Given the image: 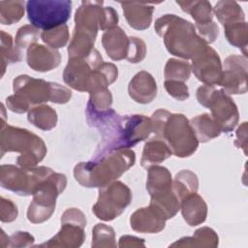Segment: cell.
<instances>
[{
    "label": "cell",
    "instance_id": "obj_5",
    "mask_svg": "<svg viewBox=\"0 0 248 248\" xmlns=\"http://www.w3.org/2000/svg\"><path fill=\"white\" fill-rule=\"evenodd\" d=\"M154 28L163 38L168 51L184 59H192L207 46L206 42L197 34L194 24L175 15L159 17L155 21Z\"/></svg>",
    "mask_w": 248,
    "mask_h": 248
},
{
    "label": "cell",
    "instance_id": "obj_21",
    "mask_svg": "<svg viewBox=\"0 0 248 248\" xmlns=\"http://www.w3.org/2000/svg\"><path fill=\"white\" fill-rule=\"evenodd\" d=\"M123 14L128 24L137 30L147 29L152 21L154 7L146 3L121 2Z\"/></svg>",
    "mask_w": 248,
    "mask_h": 248
},
{
    "label": "cell",
    "instance_id": "obj_1",
    "mask_svg": "<svg viewBox=\"0 0 248 248\" xmlns=\"http://www.w3.org/2000/svg\"><path fill=\"white\" fill-rule=\"evenodd\" d=\"M90 126L102 134L103 141L95 158L118 149H126L144 140L152 132L151 120L145 115H119L112 108L96 112L86 109Z\"/></svg>",
    "mask_w": 248,
    "mask_h": 248
},
{
    "label": "cell",
    "instance_id": "obj_28",
    "mask_svg": "<svg viewBox=\"0 0 248 248\" xmlns=\"http://www.w3.org/2000/svg\"><path fill=\"white\" fill-rule=\"evenodd\" d=\"M27 118L31 124L44 131L53 129L57 123L56 111L47 105L34 107L29 110Z\"/></svg>",
    "mask_w": 248,
    "mask_h": 248
},
{
    "label": "cell",
    "instance_id": "obj_4",
    "mask_svg": "<svg viewBox=\"0 0 248 248\" xmlns=\"http://www.w3.org/2000/svg\"><path fill=\"white\" fill-rule=\"evenodd\" d=\"M150 120L155 139L166 142L173 155L184 158L195 153L199 141L186 116L162 108L153 112Z\"/></svg>",
    "mask_w": 248,
    "mask_h": 248
},
{
    "label": "cell",
    "instance_id": "obj_10",
    "mask_svg": "<svg viewBox=\"0 0 248 248\" xmlns=\"http://www.w3.org/2000/svg\"><path fill=\"white\" fill-rule=\"evenodd\" d=\"M53 170L46 167L17 168L13 165H2L0 170L1 186L20 196L33 195L40 183Z\"/></svg>",
    "mask_w": 248,
    "mask_h": 248
},
{
    "label": "cell",
    "instance_id": "obj_29",
    "mask_svg": "<svg viewBox=\"0 0 248 248\" xmlns=\"http://www.w3.org/2000/svg\"><path fill=\"white\" fill-rule=\"evenodd\" d=\"M199 181L197 175L188 170H183L176 173L172 182V191L181 201L190 194L197 193Z\"/></svg>",
    "mask_w": 248,
    "mask_h": 248
},
{
    "label": "cell",
    "instance_id": "obj_8",
    "mask_svg": "<svg viewBox=\"0 0 248 248\" xmlns=\"http://www.w3.org/2000/svg\"><path fill=\"white\" fill-rule=\"evenodd\" d=\"M67 185L64 174L52 172L44 179L33 193V201L27 210V219L34 224L46 221L55 209L56 198L62 193Z\"/></svg>",
    "mask_w": 248,
    "mask_h": 248
},
{
    "label": "cell",
    "instance_id": "obj_25",
    "mask_svg": "<svg viewBox=\"0 0 248 248\" xmlns=\"http://www.w3.org/2000/svg\"><path fill=\"white\" fill-rule=\"evenodd\" d=\"M189 122L199 142H206L221 134V129L209 113L197 115Z\"/></svg>",
    "mask_w": 248,
    "mask_h": 248
},
{
    "label": "cell",
    "instance_id": "obj_38",
    "mask_svg": "<svg viewBox=\"0 0 248 248\" xmlns=\"http://www.w3.org/2000/svg\"><path fill=\"white\" fill-rule=\"evenodd\" d=\"M146 54V46L144 42L137 37H130V46L126 59L131 63L141 62Z\"/></svg>",
    "mask_w": 248,
    "mask_h": 248
},
{
    "label": "cell",
    "instance_id": "obj_35",
    "mask_svg": "<svg viewBox=\"0 0 248 248\" xmlns=\"http://www.w3.org/2000/svg\"><path fill=\"white\" fill-rule=\"evenodd\" d=\"M112 104V96L110 91L106 88L90 93V98L87 103L86 109L102 112L110 108Z\"/></svg>",
    "mask_w": 248,
    "mask_h": 248
},
{
    "label": "cell",
    "instance_id": "obj_40",
    "mask_svg": "<svg viewBox=\"0 0 248 248\" xmlns=\"http://www.w3.org/2000/svg\"><path fill=\"white\" fill-rule=\"evenodd\" d=\"M17 216V207L10 200L1 198V221L12 222Z\"/></svg>",
    "mask_w": 248,
    "mask_h": 248
},
{
    "label": "cell",
    "instance_id": "obj_15",
    "mask_svg": "<svg viewBox=\"0 0 248 248\" xmlns=\"http://www.w3.org/2000/svg\"><path fill=\"white\" fill-rule=\"evenodd\" d=\"M247 59L241 55H230L225 59L219 85L228 94H244L247 91Z\"/></svg>",
    "mask_w": 248,
    "mask_h": 248
},
{
    "label": "cell",
    "instance_id": "obj_19",
    "mask_svg": "<svg viewBox=\"0 0 248 248\" xmlns=\"http://www.w3.org/2000/svg\"><path fill=\"white\" fill-rule=\"evenodd\" d=\"M102 44L107 54L115 61L126 59L128 55L130 37L118 26L107 30L102 36Z\"/></svg>",
    "mask_w": 248,
    "mask_h": 248
},
{
    "label": "cell",
    "instance_id": "obj_9",
    "mask_svg": "<svg viewBox=\"0 0 248 248\" xmlns=\"http://www.w3.org/2000/svg\"><path fill=\"white\" fill-rule=\"evenodd\" d=\"M27 17L38 29L50 30L66 24L72 12L69 0H29L26 2Z\"/></svg>",
    "mask_w": 248,
    "mask_h": 248
},
{
    "label": "cell",
    "instance_id": "obj_27",
    "mask_svg": "<svg viewBox=\"0 0 248 248\" xmlns=\"http://www.w3.org/2000/svg\"><path fill=\"white\" fill-rule=\"evenodd\" d=\"M214 13L223 26L234 22L245 21L244 12L235 1L222 0L217 2L214 8Z\"/></svg>",
    "mask_w": 248,
    "mask_h": 248
},
{
    "label": "cell",
    "instance_id": "obj_34",
    "mask_svg": "<svg viewBox=\"0 0 248 248\" xmlns=\"http://www.w3.org/2000/svg\"><path fill=\"white\" fill-rule=\"evenodd\" d=\"M41 39L51 48H59L66 46L69 40V28L67 24L58 26L41 33Z\"/></svg>",
    "mask_w": 248,
    "mask_h": 248
},
{
    "label": "cell",
    "instance_id": "obj_41",
    "mask_svg": "<svg viewBox=\"0 0 248 248\" xmlns=\"http://www.w3.org/2000/svg\"><path fill=\"white\" fill-rule=\"evenodd\" d=\"M246 131H247V123L243 122L242 125L236 131V140L234 141V144L238 148H243L245 154H246Z\"/></svg>",
    "mask_w": 248,
    "mask_h": 248
},
{
    "label": "cell",
    "instance_id": "obj_12",
    "mask_svg": "<svg viewBox=\"0 0 248 248\" xmlns=\"http://www.w3.org/2000/svg\"><path fill=\"white\" fill-rule=\"evenodd\" d=\"M131 201L132 192L129 187L120 181H113L100 188L99 198L92 211L97 218L111 221L125 210Z\"/></svg>",
    "mask_w": 248,
    "mask_h": 248
},
{
    "label": "cell",
    "instance_id": "obj_31",
    "mask_svg": "<svg viewBox=\"0 0 248 248\" xmlns=\"http://www.w3.org/2000/svg\"><path fill=\"white\" fill-rule=\"evenodd\" d=\"M24 1H1L0 21L2 24L10 25L17 22L24 15Z\"/></svg>",
    "mask_w": 248,
    "mask_h": 248
},
{
    "label": "cell",
    "instance_id": "obj_30",
    "mask_svg": "<svg viewBox=\"0 0 248 248\" xmlns=\"http://www.w3.org/2000/svg\"><path fill=\"white\" fill-rule=\"evenodd\" d=\"M225 35L228 42L235 47L242 49L244 56L246 57L247 53V23L246 21L234 22L224 26Z\"/></svg>",
    "mask_w": 248,
    "mask_h": 248
},
{
    "label": "cell",
    "instance_id": "obj_13",
    "mask_svg": "<svg viewBox=\"0 0 248 248\" xmlns=\"http://www.w3.org/2000/svg\"><path fill=\"white\" fill-rule=\"evenodd\" d=\"M104 63L96 48L81 58L69 59L63 73V79L67 85L78 91H87L95 71Z\"/></svg>",
    "mask_w": 248,
    "mask_h": 248
},
{
    "label": "cell",
    "instance_id": "obj_11",
    "mask_svg": "<svg viewBox=\"0 0 248 248\" xmlns=\"http://www.w3.org/2000/svg\"><path fill=\"white\" fill-rule=\"evenodd\" d=\"M103 1H82L75 15L76 28L97 36L98 30H108L118 22L117 12L110 6L103 7Z\"/></svg>",
    "mask_w": 248,
    "mask_h": 248
},
{
    "label": "cell",
    "instance_id": "obj_17",
    "mask_svg": "<svg viewBox=\"0 0 248 248\" xmlns=\"http://www.w3.org/2000/svg\"><path fill=\"white\" fill-rule=\"evenodd\" d=\"M28 66L38 72H48L59 66L61 61L60 52L43 45H32L27 50Z\"/></svg>",
    "mask_w": 248,
    "mask_h": 248
},
{
    "label": "cell",
    "instance_id": "obj_22",
    "mask_svg": "<svg viewBox=\"0 0 248 248\" xmlns=\"http://www.w3.org/2000/svg\"><path fill=\"white\" fill-rule=\"evenodd\" d=\"M180 208L183 219L189 226L200 225L206 219L207 205L197 193L185 197L180 202Z\"/></svg>",
    "mask_w": 248,
    "mask_h": 248
},
{
    "label": "cell",
    "instance_id": "obj_3",
    "mask_svg": "<svg viewBox=\"0 0 248 248\" xmlns=\"http://www.w3.org/2000/svg\"><path fill=\"white\" fill-rule=\"evenodd\" d=\"M135 162L133 150L118 149L92 161L78 163L74 169V176L83 187L102 188L119 178Z\"/></svg>",
    "mask_w": 248,
    "mask_h": 248
},
{
    "label": "cell",
    "instance_id": "obj_24",
    "mask_svg": "<svg viewBox=\"0 0 248 248\" xmlns=\"http://www.w3.org/2000/svg\"><path fill=\"white\" fill-rule=\"evenodd\" d=\"M185 13L191 15L196 22L195 27L203 26L213 22V10L210 2L202 1H176Z\"/></svg>",
    "mask_w": 248,
    "mask_h": 248
},
{
    "label": "cell",
    "instance_id": "obj_2",
    "mask_svg": "<svg viewBox=\"0 0 248 248\" xmlns=\"http://www.w3.org/2000/svg\"><path fill=\"white\" fill-rule=\"evenodd\" d=\"M13 85L15 94L6 99V104L10 110L16 113L26 112L35 106L48 101L55 104H65L72 97L69 88L27 75L16 78Z\"/></svg>",
    "mask_w": 248,
    "mask_h": 248
},
{
    "label": "cell",
    "instance_id": "obj_33",
    "mask_svg": "<svg viewBox=\"0 0 248 248\" xmlns=\"http://www.w3.org/2000/svg\"><path fill=\"white\" fill-rule=\"evenodd\" d=\"M190 74L191 66L186 61L171 58L168 60L165 66V80H176L184 82L189 78Z\"/></svg>",
    "mask_w": 248,
    "mask_h": 248
},
{
    "label": "cell",
    "instance_id": "obj_7",
    "mask_svg": "<svg viewBox=\"0 0 248 248\" xmlns=\"http://www.w3.org/2000/svg\"><path fill=\"white\" fill-rule=\"evenodd\" d=\"M198 102L210 108L211 116L221 132H231L238 123L239 113L232 98L223 90H216L212 85H202L197 89Z\"/></svg>",
    "mask_w": 248,
    "mask_h": 248
},
{
    "label": "cell",
    "instance_id": "obj_37",
    "mask_svg": "<svg viewBox=\"0 0 248 248\" xmlns=\"http://www.w3.org/2000/svg\"><path fill=\"white\" fill-rule=\"evenodd\" d=\"M39 29L33 25H24L17 30L16 36V45L20 48L30 47L39 39Z\"/></svg>",
    "mask_w": 248,
    "mask_h": 248
},
{
    "label": "cell",
    "instance_id": "obj_36",
    "mask_svg": "<svg viewBox=\"0 0 248 248\" xmlns=\"http://www.w3.org/2000/svg\"><path fill=\"white\" fill-rule=\"evenodd\" d=\"M92 246H115L114 231L105 224H97L93 229Z\"/></svg>",
    "mask_w": 248,
    "mask_h": 248
},
{
    "label": "cell",
    "instance_id": "obj_39",
    "mask_svg": "<svg viewBox=\"0 0 248 248\" xmlns=\"http://www.w3.org/2000/svg\"><path fill=\"white\" fill-rule=\"evenodd\" d=\"M165 88L169 95L179 101H184L189 98L188 86L185 82L176 80H165Z\"/></svg>",
    "mask_w": 248,
    "mask_h": 248
},
{
    "label": "cell",
    "instance_id": "obj_6",
    "mask_svg": "<svg viewBox=\"0 0 248 248\" xmlns=\"http://www.w3.org/2000/svg\"><path fill=\"white\" fill-rule=\"evenodd\" d=\"M6 152H18L16 163L21 168H32L46 154L44 140L26 129L1 126V157Z\"/></svg>",
    "mask_w": 248,
    "mask_h": 248
},
{
    "label": "cell",
    "instance_id": "obj_26",
    "mask_svg": "<svg viewBox=\"0 0 248 248\" xmlns=\"http://www.w3.org/2000/svg\"><path fill=\"white\" fill-rule=\"evenodd\" d=\"M171 154L172 153L166 142L153 138L145 143L140 163L143 168L147 169L151 166L160 164L170 157Z\"/></svg>",
    "mask_w": 248,
    "mask_h": 248
},
{
    "label": "cell",
    "instance_id": "obj_20",
    "mask_svg": "<svg viewBox=\"0 0 248 248\" xmlns=\"http://www.w3.org/2000/svg\"><path fill=\"white\" fill-rule=\"evenodd\" d=\"M165 223L166 220L150 206L136 210L130 219L131 228L139 232H159L165 228Z\"/></svg>",
    "mask_w": 248,
    "mask_h": 248
},
{
    "label": "cell",
    "instance_id": "obj_16",
    "mask_svg": "<svg viewBox=\"0 0 248 248\" xmlns=\"http://www.w3.org/2000/svg\"><path fill=\"white\" fill-rule=\"evenodd\" d=\"M191 70L196 78L206 85L220 83L222 77V64L218 53L206 46L192 58Z\"/></svg>",
    "mask_w": 248,
    "mask_h": 248
},
{
    "label": "cell",
    "instance_id": "obj_32",
    "mask_svg": "<svg viewBox=\"0 0 248 248\" xmlns=\"http://www.w3.org/2000/svg\"><path fill=\"white\" fill-rule=\"evenodd\" d=\"M1 56H2V76L5 67L9 63H16L21 60V52L16 45L14 44L13 38L5 31H1Z\"/></svg>",
    "mask_w": 248,
    "mask_h": 248
},
{
    "label": "cell",
    "instance_id": "obj_18",
    "mask_svg": "<svg viewBox=\"0 0 248 248\" xmlns=\"http://www.w3.org/2000/svg\"><path fill=\"white\" fill-rule=\"evenodd\" d=\"M130 97L137 103H151L157 94V84L154 78L146 71H140L130 80L128 86Z\"/></svg>",
    "mask_w": 248,
    "mask_h": 248
},
{
    "label": "cell",
    "instance_id": "obj_23",
    "mask_svg": "<svg viewBox=\"0 0 248 248\" xmlns=\"http://www.w3.org/2000/svg\"><path fill=\"white\" fill-rule=\"evenodd\" d=\"M146 190L150 197L170 192L172 190V180L169 170L156 165L148 168Z\"/></svg>",
    "mask_w": 248,
    "mask_h": 248
},
{
    "label": "cell",
    "instance_id": "obj_14",
    "mask_svg": "<svg viewBox=\"0 0 248 248\" xmlns=\"http://www.w3.org/2000/svg\"><path fill=\"white\" fill-rule=\"evenodd\" d=\"M86 218L78 208H68L61 217V230L46 243L41 246L78 247L82 244L85 234Z\"/></svg>",
    "mask_w": 248,
    "mask_h": 248
}]
</instances>
